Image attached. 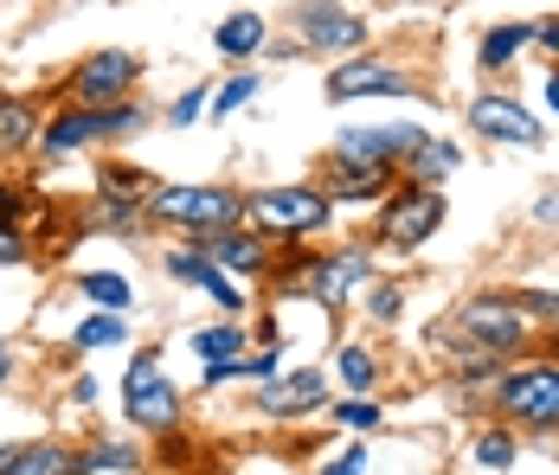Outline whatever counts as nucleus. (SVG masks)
Instances as JSON below:
<instances>
[{"mask_svg": "<svg viewBox=\"0 0 559 475\" xmlns=\"http://www.w3.org/2000/svg\"><path fill=\"white\" fill-rule=\"evenodd\" d=\"M142 212L174 225V231H193V238L225 231V225H245V200L231 187H148Z\"/></svg>", "mask_w": 559, "mask_h": 475, "instance_id": "nucleus-1", "label": "nucleus"}, {"mask_svg": "<svg viewBox=\"0 0 559 475\" xmlns=\"http://www.w3.org/2000/svg\"><path fill=\"white\" fill-rule=\"evenodd\" d=\"M329 193L322 187H264L245 200V225L251 231H277V238H302V231H322L329 225Z\"/></svg>", "mask_w": 559, "mask_h": 475, "instance_id": "nucleus-2", "label": "nucleus"}, {"mask_svg": "<svg viewBox=\"0 0 559 475\" xmlns=\"http://www.w3.org/2000/svg\"><path fill=\"white\" fill-rule=\"evenodd\" d=\"M438 225H444V193L418 187V180H399L386 193V206H380V245L386 251H418Z\"/></svg>", "mask_w": 559, "mask_h": 475, "instance_id": "nucleus-3", "label": "nucleus"}, {"mask_svg": "<svg viewBox=\"0 0 559 475\" xmlns=\"http://www.w3.org/2000/svg\"><path fill=\"white\" fill-rule=\"evenodd\" d=\"M129 129H142V109L135 104H78L64 109V116H52L46 129H39V149L46 155H71V149H84V142H110V135H129Z\"/></svg>", "mask_w": 559, "mask_h": 475, "instance_id": "nucleus-4", "label": "nucleus"}, {"mask_svg": "<svg viewBox=\"0 0 559 475\" xmlns=\"http://www.w3.org/2000/svg\"><path fill=\"white\" fill-rule=\"evenodd\" d=\"M456 328H463V341L483 347V354H514V347H527V334H534V321L521 316L514 296H469V302L456 309Z\"/></svg>", "mask_w": 559, "mask_h": 475, "instance_id": "nucleus-5", "label": "nucleus"}, {"mask_svg": "<svg viewBox=\"0 0 559 475\" xmlns=\"http://www.w3.org/2000/svg\"><path fill=\"white\" fill-rule=\"evenodd\" d=\"M122 412L142 424V430H174V424H180V392L168 385V372L155 367V354L129 360V379H122Z\"/></svg>", "mask_w": 559, "mask_h": 475, "instance_id": "nucleus-6", "label": "nucleus"}, {"mask_svg": "<svg viewBox=\"0 0 559 475\" xmlns=\"http://www.w3.org/2000/svg\"><path fill=\"white\" fill-rule=\"evenodd\" d=\"M289 26L309 52H360V39H367V20L335 7V0H296Z\"/></svg>", "mask_w": 559, "mask_h": 475, "instance_id": "nucleus-7", "label": "nucleus"}, {"mask_svg": "<svg viewBox=\"0 0 559 475\" xmlns=\"http://www.w3.org/2000/svg\"><path fill=\"white\" fill-rule=\"evenodd\" d=\"M329 97L335 104H354V97H412V71H399L386 58L354 52L329 71Z\"/></svg>", "mask_w": 559, "mask_h": 475, "instance_id": "nucleus-8", "label": "nucleus"}, {"mask_svg": "<svg viewBox=\"0 0 559 475\" xmlns=\"http://www.w3.org/2000/svg\"><path fill=\"white\" fill-rule=\"evenodd\" d=\"M135 78H142V58H135V52H91L78 71H71V97H78V104H91V109L122 104Z\"/></svg>", "mask_w": 559, "mask_h": 475, "instance_id": "nucleus-9", "label": "nucleus"}, {"mask_svg": "<svg viewBox=\"0 0 559 475\" xmlns=\"http://www.w3.org/2000/svg\"><path fill=\"white\" fill-rule=\"evenodd\" d=\"M373 276V251H360V245H347V251H329L322 264H309V296L329 309V316H341L347 302H354V289Z\"/></svg>", "mask_w": 559, "mask_h": 475, "instance_id": "nucleus-10", "label": "nucleus"}, {"mask_svg": "<svg viewBox=\"0 0 559 475\" xmlns=\"http://www.w3.org/2000/svg\"><path fill=\"white\" fill-rule=\"evenodd\" d=\"M469 129H476L483 142H521V149L540 142V116L527 104H514L508 91H483V97L469 104Z\"/></svg>", "mask_w": 559, "mask_h": 475, "instance_id": "nucleus-11", "label": "nucleus"}, {"mask_svg": "<svg viewBox=\"0 0 559 475\" xmlns=\"http://www.w3.org/2000/svg\"><path fill=\"white\" fill-rule=\"evenodd\" d=\"M322 399H329V379L316 367H296V372H283V379H264L258 412L264 418H302V412H322Z\"/></svg>", "mask_w": 559, "mask_h": 475, "instance_id": "nucleus-12", "label": "nucleus"}, {"mask_svg": "<svg viewBox=\"0 0 559 475\" xmlns=\"http://www.w3.org/2000/svg\"><path fill=\"white\" fill-rule=\"evenodd\" d=\"M200 258L219 264V270H231V276H264V270H271V251H264V238H258L251 225L206 231V238H200Z\"/></svg>", "mask_w": 559, "mask_h": 475, "instance_id": "nucleus-13", "label": "nucleus"}, {"mask_svg": "<svg viewBox=\"0 0 559 475\" xmlns=\"http://www.w3.org/2000/svg\"><path fill=\"white\" fill-rule=\"evenodd\" d=\"M559 385V367H527V372H502L496 379V399L514 424H534V412L547 405V392Z\"/></svg>", "mask_w": 559, "mask_h": 475, "instance_id": "nucleus-14", "label": "nucleus"}, {"mask_svg": "<svg viewBox=\"0 0 559 475\" xmlns=\"http://www.w3.org/2000/svg\"><path fill=\"white\" fill-rule=\"evenodd\" d=\"M264 39H271V26H264V13H225V20H219V33H213V52L238 64V58L264 52Z\"/></svg>", "mask_w": 559, "mask_h": 475, "instance_id": "nucleus-15", "label": "nucleus"}, {"mask_svg": "<svg viewBox=\"0 0 559 475\" xmlns=\"http://www.w3.org/2000/svg\"><path fill=\"white\" fill-rule=\"evenodd\" d=\"M399 187V174H347V167H329V206H373Z\"/></svg>", "mask_w": 559, "mask_h": 475, "instance_id": "nucleus-16", "label": "nucleus"}, {"mask_svg": "<svg viewBox=\"0 0 559 475\" xmlns=\"http://www.w3.org/2000/svg\"><path fill=\"white\" fill-rule=\"evenodd\" d=\"M231 379H277V347H264V354H231V360H200V385L213 392V385H231Z\"/></svg>", "mask_w": 559, "mask_h": 475, "instance_id": "nucleus-17", "label": "nucleus"}, {"mask_svg": "<svg viewBox=\"0 0 559 475\" xmlns=\"http://www.w3.org/2000/svg\"><path fill=\"white\" fill-rule=\"evenodd\" d=\"M527 46H534V26H527V20H502V26H489V33H483L476 58H483V71H508Z\"/></svg>", "mask_w": 559, "mask_h": 475, "instance_id": "nucleus-18", "label": "nucleus"}, {"mask_svg": "<svg viewBox=\"0 0 559 475\" xmlns=\"http://www.w3.org/2000/svg\"><path fill=\"white\" fill-rule=\"evenodd\" d=\"M456 167H463V149H456V142H438V135H431V142H425L418 155L405 161V180H418V187H438V180H450Z\"/></svg>", "mask_w": 559, "mask_h": 475, "instance_id": "nucleus-19", "label": "nucleus"}, {"mask_svg": "<svg viewBox=\"0 0 559 475\" xmlns=\"http://www.w3.org/2000/svg\"><path fill=\"white\" fill-rule=\"evenodd\" d=\"M0 475H71V450L64 443H26Z\"/></svg>", "mask_w": 559, "mask_h": 475, "instance_id": "nucleus-20", "label": "nucleus"}, {"mask_svg": "<svg viewBox=\"0 0 559 475\" xmlns=\"http://www.w3.org/2000/svg\"><path fill=\"white\" fill-rule=\"evenodd\" d=\"M129 475V470H142V456L129 450V443H91L84 450V463H71V475Z\"/></svg>", "mask_w": 559, "mask_h": 475, "instance_id": "nucleus-21", "label": "nucleus"}, {"mask_svg": "<svg viewBox=\"0 0 559 475\" xmlns=\"http://www.w3.org/2000/svg\"><path fill=\"white\" fill-rule=\"evenodd\" d=\"M33 135H39V116H33V104H0V155H20Z\"/></svg>", "mask_w": 559, "mask_h": 475, "instance_id": "nucleus-22", "label": "nucleus"}, {"mask_svg": "<svg viewBox=\"0 0 559 475\" xmlns=\"http://www.w3.org/2000/svg\"><path fill=\"white\" fill-rule=\"evenodd\" d=\"M78 289H84L97 309H129V283H122L116 270H84V276H78Z\"/></svg>", "mask_w": 559, "mask_h": 475, "instance_id": "nucleus-23", "label": "nucleus"}, {"mask_svg": "<svg viewBox=\"0 0 559 475\" xmlns=\"http://www.w3.org/2000/svg\"><path fill=\"white\" fill-rule=\"evenodd\" d=\"M193 354H200V360H231V354H245V334H238L231 321H213V328L193 334Z\"/></svg>", "mask_w": 559, "mask_h": 475, "instance_id": "nucleus-24", "label": "nucleus"}, {"mask_svg": "<svg viewBox=\"0 0 559 475\" xmlns=\"http://www.w3.org/2000/svg\"><path fill=\"white\" fill-rule=\"evenodd\" d=\"M129 328H122V316L116 309H97V316H84L78 321V347H116Z\"/></svg>", "mask_w": 559, "mask_h": 475, "instance_id": "nucleus-25", "label": "nucleus"}, {"mask_svg": "<svg viewBox=\"0 0 559 475\" xmlns=\"http://www.w3.org/2000/svg\"><path fill=\"white\" fill-rule=\"evenodd\" d=\"M335 367H341V379H347L354 392H367V385L380 379V360H373V347H341Z\"/></svg>", "mask_w": 559, "mask_h": 475, "instance_id": "nucleus-26", "label": "nucleus"}, {"mask_svg": "<svg viewBox=\"0 0 559 475\" xmlns=\"http://www.w3.org/2000/svg\"><path fill=\"white\" fill-rule=\"evenodd\" d=\"M469 456H476V463H483V470H489V475H502L508 463H514V430H483Z\"/></svg>", "mask_w": 559, "mask_h": 475, "instance_id": "nucleus-27", "label": "nucleus"}, {"mask_svg": "<svg viewBox=\"0 0 559 475\" xmlns=\"http://www.w3.org/2000/svg\"><path fill=\"white\" fill-rule=\"evenodd\" d=\"M380 418H386V412H380L367 392H354L347 405H335V424H341V430H360V437H367V430H380Z\"/></svg>", "mask_w": 559, "mask_h": 475, "instance_id": "nucleus-28", "label": "nucleus"}, {"mask_svg": "<svg viewBox=\"0 0 559 475\" xmlns=\"http://www.w3.org/2000/svg\"><path fill=\"white\" fill-rule=\"evenodd\" d=\"M251 97H258V78H251V71H238V78L225 84L219 97L206 104V116H231V109H245V104H251Z\"/></svg>", "mask_w": 559, "mask_h": 475, "instance_id": "nucleus-29", "label": "nucleus"}, {"mask_svg": "<svg viewBox=\"0 0 559 475\" xmlns=\"http://www.w3.org/2000/svg\"><path fill=\"white\" fill-rule=\"evenodd\" d=\"M521 302V316L534 321V328H559V296L554 289H527V296H514Z\"/></svg>", "mask_w": 559, "mask_h": 475, "instance_id": "nucleus-30", "label": "nucleus"}, {"mask_svg": "<svg viewBox=\"0 0 559 475\" xmlns=\"http://www.w3.org/2000/svg\"><path fill=\"white\" fill-rule=\"evenodd\" d=\"M193 289H206V296H213L219 309H245V302H238V289L225 283V270H219V264H206V270H200V283H193Z\"/></svg>", "mask_w": 559, "mask_h": 475, "instance_id": "nucleus-31", "label": "nucleus"}, {"mask_svg": "<svg viewBox=\"0 0 559 475\" xmlns=\"http://www.w3.org/2000/svg\"><path fill=\"white\" fill-rule=\"evenodd\" d=\"M367 309H373V321H399V309H405V289H399V283H380V289L367 296Z\"/></svg>", "mask_w": 559, "mask_h": 475, "instance_id": "nucleus-32", "label": "nucleus"}, {"mask_svg": "<svg viewBox=\"0 0 559 475\" xmlns=\"http://www.w3.org/2000/svg\"><path fill=\"white\" fill-rule=\"evenodd\" d=\"M316 475H367V443H354V450H341V456H329Z\"/></svg>", "mask_w": 559, "mask_h": 475, "instance_id": "nucleus-33", "label": "nucleus"}, {"mask_svg": "<svg viewBox=\"0 0 559 475\" xmlns=\"http://www.w3.org/2000/svg\"><path fill=\"white\" fill-rule=\"evenodd\" d=\"M200 270H206L200 251H168V276L174 283H200Z\"/></svg>", "mask_w": 559, "mask_h": 475, "instance_id": "nucleus-34", "label": "nucleus"}, {"mask_svg": "<svg viewBox=\"0 0 559 475\" xmlns=\"http://www.w3.org/2000/svg\"><path fill=\"white\" fill-rule=\"evenodd\" d=\"M213 104V97H206V91H187V97H180V104L168 109V122L174 129H187V122H200V109Z\"/></svg>", "mask_w": 559, "mask_h": 475, "instance_id": "nucleus-35", "label": "nucleus"}, {"mask_svg": "<svg viewBox=\"0 0 559 475\" xmlns=\"http://www.w3.org/2000/svg\"><path fill=\"white\" fill-rule=\"evenodd\" d=\"M527 218H534L540 231H559V187H547V193L534 200V212H527Z\"/></svg>", "mask_w": 559, "mask_h": 475, "instance_id": "nucleus-36", "label": "nucleus"}, {"mask_svg": "<svg viewBox=\"0 0 559 475\" xmlns=\"http://www.w3.org/2000/svg\"><path fill=\"white\" fill-rule=\"evenodd\" d=\"M7 264H26V238H20L13 225H0V270Z\"/></svg>", "mask_w": 559, "mask_h": 475, "instance_id": "nucleus-37", "label": "nucleus"}, {"mask_svg": "<svg viewBox=\"0 0 559 475\" xmlns=\"http://www.w3.org/2000/svg\"><path fill=\"white\" fill-rule=\"evenodd\" d=\"M26 218V193L20 187H0V225H20Z\"/></svg>", "mask_w": 559, "mask_h": 475, "instance_id": "nucleus-38", "label": "nucleus"}, {"mask_svg": "<svg viewBox=\"0 0 559 475\" xmlns=\"http://www.w3.org/2000/svg\"><path fill=\"white\" fill-rule=\"evenodd\" d=\"M534 46H547V52H559V13H547V20H534Z\"/></svg>", "mask_w": 559, "mask_h": 475, "instance_id": "nucleus-39", "label": "nucleus"}, {"mask_svg": "<svg viewBox=\"0 0 559 475\" xmlns=\"http://www.w3.org/2000/svg\"><path fill=\"white\" fill-rule=\"evenodd\" d=\"M547 109H554V116H559V64H554V71H547Z\"/></svg>", "mask_w": 559, "mask_h": 475, "instance_id": "nucleus-40", "label": "nucleus"}, {"mask_svg": "<svg viewBox=\"0 0 559 475\" xmlns=\"http://www.w3.org/2000/svg\"><path fill=\"white\" fill-rule=\"evenodd\" d=\"M7 379H13V347L0 341V385H7Z\"/></svg>", "mask_w": 559, "mask_h": 475, "instance_id": "nucleus-41", "label": "nucleus"}, {"mask_svg": "<svg viewBox=\"0 0 559 475\" xmlns=\"http://www.w3.org/2000/svg\"><path fill=\"white\" fill-rule=\"evenodd\" d=\"M13 456H20V450H13V443H7V450H0V470H7V463H13Z\"/></svg>", "mask_w": 559, "mask_h": 475, "instance_id": "nucleus-42", "label": "nucleus"}]
</instances>
